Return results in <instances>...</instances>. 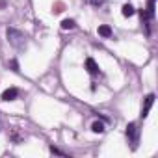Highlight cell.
Instances as JSON below:
<instances>
[{"instance_id":"cell-1","label":"cell","mask_w":158,"mask_h":158,"mask_svg":"<svg viewBox=\"0 0 158 158\" xmlns=\"http://www.w3.org/2000/svg\"><path fill=\"white\" fill-rule=\"evenodd\" d=\"M6 35H8L10 45H11V47H15L17 50L26 48V35H24L23 32H19V30H15V28H8Z\"/></svg>"},{"instance_id":"cell-2","label":"cell","mask_w":158,"mask_h":158,"mask_svg":"<svg viewBox=\"0 0 158 158\" xmlns=\"http://www.w3.org/2000/svg\"><path fill=\"white\" fill-rule=\"evenodd\" d=\"M127 138H128L130 147L136 151L138 149V143H139V128H138L136 123H128L127 125Z\"/></svg>"},{"instance_id":"cell-3","label":"cell","mask_w":158,"mask_h":158,"mask_svg":"<svg viewBox=\"0 0 158 158\" xmlns=\"http://www.w3.org/2000/svg\"><path fill=\"white\" fill-rule=\"evenodd\" d=\"M152 102H154V95L151 93V95H147V99H145V104H143V108H141V117L145 119L147 115H149V112H151V106H152Z\"/></svg>"},{"instance_id":"cell-4","label":"cell","mask_w":158,"mask_h":158,"mask_svg":"<svg viewBox=\"0 0 158 158\" xmlns=\"http://www.w3.org/2000/svg\"><path fill=\"white\" fill-rule=\"evenodd\" d=\"M17 97H19V89L17 88H8L2 93V101H15Z\"/></svg>"},{"instance_id":"cell-5","label":"cell","mask_w":158,"mask_h":158,"mask_svg":"<svg viewBox=\"0 0 158 158\" xmlns=\"http://www.w3.org/2000/svg\"><path fill=\"white\" fill-rule=\"evenodd\" d=\"M86 69L89 74H99V65L93 58H86Z\"/></svg>"},{"instance_id":"cell-6","label":"cell","mask_w":158,"mask_h":158,"mask_svg":"<svg viewBox=\"0 0 158 158\" xmlns=\"http://www.w3.org/2000/svg\"><path fill=\"white\" fill-rule=\"evenodd\" d=\"M97 32H99L101 37H112V35H114V32H112V28H110L108 24H101V26L97 28Z\"/></svg>"},{"instance_id":"cell-7","label":"cell","mask_w":158,"mask_h":158,"mask_svg":"<svg viewBox=\"0 0 158 158\" xmlns=\"http://www.w3.org/2000/svg\"><path fill=\"white\" fill-rule=\"evenodd\" d=\"M147 15H149V19L152 21L154 19V0H147Z\"/></svg>"},{"instance_id":"cell-8","label":"cell","mask_w":158,"mask_h":158,"mask_svg":"<svg viewBox=\"0 0 158 158\" xmlns=\"http://www.w3.org/2000/svg\"><path fill=\"white\" fill-rule=\"evenodd\" d=\"M91 130H93L95 134H102V132H104V123H101V121H95V123L91 125Z\"/></svg>"},{"instance_id":"cell-9","label":"cell","mask_w":158,"mask_h":158,"mask_svg":"<svg viewBox=\"0 0 158 158\" xmlns=\"http://www.w3.org/2000/svg\"><path fill=\"white\" fill-rule=\"evenodd\" d=\"M121 11H123V15H125V17H132V15L136 13V10H134V8H132L130 4H125Z\"/></svg>"},{"instance_id":"cell-10","label":"cell","mask_w":158,"mask_h":158,"mask_svg":"<svg viewBox=\"0 0 158 158\" xmlns=\"http://www.w3.org/2000/svg\"><path fill=\"white\" fill-rule=\"evenodd\" d=\"M76 26V23L73 21V19H65V21H61V28L63 30H73Z\"/></svg>"},{"instance_id":"cell-11","label":"cell","mask_w":158,"mask_h":158,"mask_svg":"<svg viewBox=\"0 0 158 158\" xmlns=\"http://www.w3.org/2000/svg\"><path fill=\"white\" fill-rule=\"evenodd\" d=\"M60 11H63V2H56L54 4V13H60Z\"/></svg>"},{"instance_id":"cell-12","label":"cell","mask_w":158,"mask_h":158,"mask_svg":"<svg viewBox=\"0 0 158 158\" xmlns=\"http://www.w3.org/2000/svg\"><path fill=\"white\" fill-rule=\"evenodd\" d=\"M50 152H52V154H58V156H67L63 151H60V149H56V147H50Z\"/></svg>"},{"instance_id":"cell-13","label":"cell","mask_w":158,"mask_h":158,"mask_svg":"<svg viewBox=\"0 0 158 158\" xmlns=\"http://www.w3.org/2000/svg\"><path fill=\"white\" fill-rule=\"evenodd\" d=\"M10 67H11L13 71H19V63H17V60H11V61H10Z\"/></svg>"},{"instance_id":"cell-14","label":"cell","mask_w":158,"mask_h":158,"mask_svg":"<svg viewBox=\"0 0 158 158\" xmlns=\"http://www.w3.org/2000/svg\"><path fill=\"white\" fill-rule=\"evenodd\" d=\"M89 4H93V6H102L104 4V0H88Z\"/></svg>"}]
</instances>
